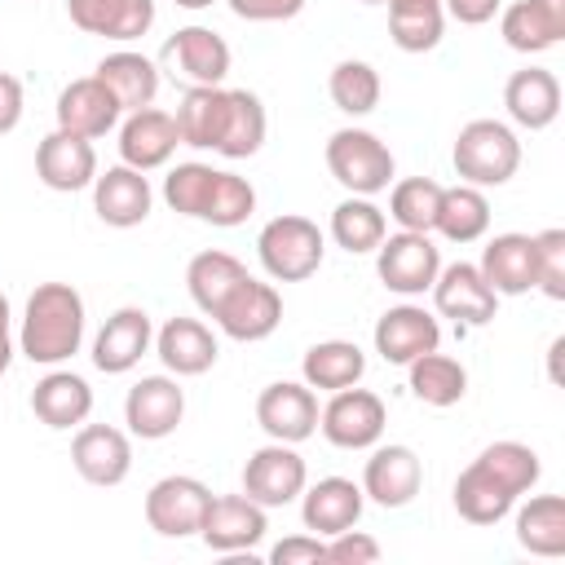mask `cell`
Here are the masks:
<instances>
[{
    "instance_id": "obj_1",
    "label": "cell",
    "mask_w": 565,
    "mask_h": 565,
    "mask_svg": "<svg viewBox=\"0 0 565 565\" xmlns=\"http://www.w3.org/2000/svg\"><path fill=\"white\" fill-rule=\"evenodd\" d=\"M84 344V296L71 282H40L26 296L18 349L35 366H57Z\"/></svg>"
},
{
    "instance_id": "obj_2",
    "label": "cell",
    "mask_w": 565,
    "mask_h": 565,
    "mask_svg": "<svg viewBox=\"0 0 565 565\" xmlns=\"http://www.w3.org/2000/svg\"><path fill=\"white\" fill-rule=\"evenodd\" d=\"M450 163L459 172L463 185L490 190V185H508L521 168V141L508 124L499 119H468L455 137Z\"/></svg>"
},
{
    "instance_id": "obj_3",
    "label": "cell",
    "mask_w": 565,
    "mask_h": 565,
    "mask_svg": "<svg viewBox=\"0 0 565 565\" xmlns=\"http://www.w3.org/2000/svg\"><path fill=\"white\" fill-rule=\"evenodd\" d=\"M256 256L274 282H305L322 269L327 238L309 216L282 212V216L265 221V230L256 234Z\"/></svg>"
},
{
    "instance_id": "obj_4",
    "label": "cell",
    "mask_w": 565,
    "mask_h": 565,
    "mask_svg": "<svg viewBox=\"0 0 565 565\" xmlns=\"http://www.w3.org/2000/svg\"><path fill=\"white\" fill-rule=\"evenodd\" d=\"M327 168L349 194H362V199L388 190V181L397 172L393 150L366 128H335L327 137Z\"/></svg>"
},
{
    "instance_id": "obj_5",
    "label": "cell",
    "mask_w": 565,
    "mask_h": 565,
    "mask_svg": "<svg viewBox=\"0 0 565 565\" xmlns=\"http://www.w3.org/2000/svg\"><path fill=\"white\" fill-rule=\"evenodd\" d=\"M384 424H388V411L384 402L371 393V388H335L331 402L318 411V428L331 446L340 450H371L380 437H384Z\"/></svg>"
},
{
    "instance_id": "obj_6",
    "label": "cell",
    "mask_w": 565,
    "mask_h": 565,
    "mask_svg": "<svg viewBox=\"0 0 565 565\" xmlns=\"http://www.w3.org/2000/svg\"><path fill=\"white\" fill-rule=\"evenodd\" d=\"M437 269H441V252L428 234L397 230V234H384V243L375 247V274L397 296H424Z\"/></svg>"
},
{
    "instance_id": "obj_7",
    "label": "cell",
    "mask_w": 565,
    "mask_h": 565,
    "mask_svg": "<svg viewBox=\"0 0 565 565\" xmlns=\"http://www.w3.org/2000/svg\"><path fill=\"white\" fill-rule=\"evenodd\" d=\"M305 486H309V468L287 441H269L252 450L243 463V494L256 499L260 508H287L291 499H300Z\"/></svg>"
},
{
    "instance_id": "obj_8",
    "label": "cell",
    "mask_w": 565,
    "mask_h": 565,
    "mask_svg": "<svg viewBox=\"0 0 565 565\" xmlns=\"http://www.w3.org/2000/svg\"><path fill=\"white\" fill-rule=\"evenodd\" d=\"M212 503V490L199 477H159L146 490V525L159 539H190L203 525V512Z\"/></svg>"
},
{
    "instance_id": "obj_9",
    "label": "cell",
    "mask_w": 565,
    "mask_h": 565,
    "mask_svg": "<svg viewBox=\"0 0 565 565\" xmlns=\"http://www.w3.org/2000/svg\"><path fill=\"white\" fill-rule=\"evenodd\" d=\"M212 322H216L230 340H238V344L269 340V335L278 331V322H282V296L274 291V282H260V278L247 274V278L225 296V305L212 313Z\"/></svg>"
},
{
    "instance_id": "obj_10",
    "label": "cell",
    "mask_w": 565,
    "mask_h": 565,
    "mask_svg": "<svg viewBox=\"0 0 565 565\" xmlns=\"http://www.w3.org/2000/svg\"><path fill=\"white\" fill-rule=\"evenodd\" d=\"M185 419V393L172 375H141L124 397V424L141 441L172 437Z\"/></svg>"
},
{
    "instance_id": "obj_11",
    "label": "cell",
    "mask_w": 565,
    "mask_h": 565,
    "mask_svg": "<svg viewBox=\"0 0 565 565\" xmlns=\"http://www.w3.org/2000/svg\"><path fill=\"white\" fill-rule=\"evenodd\" d=\"M269 521H265V508L247 494H212L207 512H203V525H199V539L221 552V556H238V552H252L260 539H265Z\"/></svg>"
},
{
    "instance_id": "obj_12",
    "label": "cell",
    "mask_w": 565,
    "mask_h": 565,
    "mask_svg": "<svg viewBox=\"0 0 565 565\" xmlns=\"http://www.w3.org/2000/svg\"><path fill=\"white\" fill-rule=\"evenodd\" d=\"M433 305L441 318H455L459 327H486L499 309V296L494 287L481 278L477 265L468 260H455V265H441L437 278H433Z\"/></svg>"
},
{
    "instance_id": "obj_13",
    "label": "cell",
    "mask_w": 565,
    "mask_h": 565,
    "mask_svg": "<svg viewBox=\"0 0 565 565\" xmlns=\"http://www.w3.org/2000/svg\"><path fill=\"white\" fill-rule=\"evenodd\" d=\"M256 424L269 433V441L300 446L305 437L318 433V397H313V388L296 384V380L265 384L260 397H256Z\"/></svg>"
},
{
    "instance_id": "obj_14",
    "label": "cell",
    "mask_w": 565,
    "mask_h": 565,
    "mask_svg": "<svg viewBox=\"0 0 565 565\" xmlns=\"http://www.w3.org/2000/svg\"><path fill=\"white\" fill-rule=\"evenodd\" d=\"M150 344H154L150 313L137 309V305H124L102 322V331L93 340V366L106 371V375H124L150 353Z\"/></svg>"
},
{
    "instance_id": "obj_15",
    "label": "cell",
    "mask_w": 565,
    "mask_h": 565,
    "mask_svg": "<svg viewBox=\"0 0 565 565\" xmlns=\"http://www.w3.org/2000/svg\"><path fill=\"white\" fill-rule=\"evenodd\" d=\"M71 463L88 486H119L132 472V441L115 424H84L71 441Z\"/></svg>"
},
{
    "instance_id": "obj_16",
    "label": "cell",
    "mask_w": 565,
    "mask_h": 565,
    "mask_svg": "<svg viewBox=\"0 0 565 565\" xmlns=\"http://www.w3.org/2000/svg\"><path fill=\"white\" fill-rule=\"evenodd\" d=\"M424 486V463L411 446H375L362 468V494L380 508H406Z\"/></svg>"
},
{
    "instance_id": "obj_17",
    "label": "cell",
    "mask_w": 565,
    "mask_h": 565,
    "mask_svg": "<svg viewBox=\"0 0 565 565\" xmlns=\"http://www.w3.org/2000/svg\"><path fill=\"white\" fill-rule=\"evenodd\" d=\"M181 137H177V119L159 106H141L128 110V119L119 124V163L137 168V172H154L177 154Z\"/></svg>"
},
{
    "instance_id": "obj_18",
    "label": "cell",
    "mask_w": 565,
    "mask_h": 565,
    "mask_svg": "<svg viewBox=\"0 0 565 565\" xmlns=\"http://www.w3.org/2000/svg\"><path fill=\"white\" fill-rule=\"evenodd\" d=\"M35 177L49 190H57V194H75V190L93 185V177H97V150H93V141L66 132V128H53L35 146Z\"/></svg>"
},
{
    "instance_id": "obj_19",
    "label": "cell",
    "mask_w": 565,
    "mask_h": 565,
    "mask_svg": "<svg viewBox=\"0 0 565 565\" xmlns=\"http://www.w3.org/2000/svg\"><path fill=\"white\" fill-rule=\"evenodd\" d=\"M362 508H366V494L349 477H322V481H313V486L300 490V521L318 539H331L340 530H353L362 521Z\"/></svg>"
},
{
    "instance_id": "obj_20",
    "label": "cell",
    "mask_w": 565,
    "mask_h": 565,
    "mask_svg": "<svg viewBox=\"0 0 565 565\" xmlns=\"http://www.w3.org/2000/svg\"><path fill=\"white\" fill-rule=\"evenodd\" d=\"M150 203H154V190H150L146 172H137L128 163H115L93 177V212L115 230L141 225L150 216Z\"/></svg>"
},
{
    "instance_id": "obj_21",
    "label": "cell",
    "mask_w": 565,
    "mask_h": 565,
    "mask_svg": "<svg viewBox=\"0 0 565 565\" xmlns=\"http://www.w3.org/2000/svg\"><path fill=\"white\" fill-rule=\"evenodd\" d=\"M163 62L172 75H181L190 88L194 84H221L230 75V44L212 26H181L163 44Z\"/></svg>"
},
{
    "instance_id": "obj_22",
    "label": "cell",
    "mask_w": 565,
    "mask_h": 565,
    "mask_svg": "<svg viewBox=\"0 0 565 565\" xmlns=\"http://www.w3.org/2000/svg\"><path fill=\"white\" fill-rule=\"evenodd\" d=\"M57 128L75 132V137H106L115 124H119V102L110 97V88L97 79V75H84V79H71L62 93H57Z\"/></svg>"
},
{
    "instance_id": "obj_23",
    "label": "cell",
    "mask_w": 565,
    "mask_h": 565,
    "mask_svg": "<svg viewBox=\"0 0 565 565\" xmlns=\"http://www.w3.org/2000/svg\"><path fill=\"white\" fill-rule=\"evenodd\" d=\"M437 344H441V322L419 305H397L375 322V353L393 366H406Z\"/></svg>"
},
{
    "instance_id": "obj_24",
    "label": "cell",
    "mask_w": 565,
    "mask_h": 565,
    "mask_svg": "<svg viewBox=\"0 0 565 565\" xmlns=\"http://www.w3.org/2000/svg\"><path fill=\"white\" fill-rule=\"evenodd\" d=\"M481 278L494 287V296H525L539 282L534 260V234H494L481 252Z\"/></svg>"
},
{
    "instance_id": "obj_25",
    "label": "cell",
    "mask_w": 565,
    "mask_h": 565,
    "mask_svg": "<svg viewBox=\"0 0 565 565\" xmlns=\"http://www.w3.org/2000/svg\"><path fill=\"white\" fill-rule=\"evenodd\" d=\"M71 22L102 40H141L154 26V0H66Z\"/></svg>"
},
{
    "instance_id": "obj_26",
    "label": "cell",
    "mask_w": 565,
    "mask_h": 565,
    "mask_svg": "<svg viewBox=\"0 0 565 565\" xmlns=\"http://www.w3.org/2000/svg\"><path fill=\"white\" fill-rule=\"evenodd\" d=\"M503 44L516 53H543L565 40V0H512L499 18Z\"/></svg>"
},
{
    "instance_id": "obj_27",
    "label": "cell",
    "mask_w": 565,
    "mask_h": 565,
    "mask_svg": "<svg viewBox=\"0 0 565 565\" xmlns=\"http://www.w3.org/2000/svg\"><path fill=\"white\" fill-rule=\"evenodd\" d=\"M154 353L159 362L181 380V375H203L216 366V335L199 322V318H168L159 331H154Z\"/></svg>"
},
{
    "instance_id": "obj_28",
    "label": "cell",
    "mask_w": 565,
    "mask_h": 565,
    "mask_svg": "<svg viewBox=\"0 0 565 565\" xmlns=\"http://www.w3.org/2000/svg\"><path fill=\"white\" fill-rule=\"evenodd\" d=\"M31 411L44 428L53 433H66V428H79L88 415H93V388L84 375L75 371H49L35 388H31Z\"/></svg>"
},
{
    "instance_id": "obj_29",
    "label": "cell",
    "mask_w": 565,
    "mask_h": 565,
    "mask_svg": "<svg viewBox=\"0 0 565 565\" xmlns=\"http://www.w3.org/2000/svg\"><path fill=\"white\" fill-rule=\"evenodd\" d=\"M503 106H508L512 124H521V128H530V132H543V128H552L556 115H561V84H556L552 71L525 66V71H516V75L503 84Z\"/></svg>"
},
{
    "instance_id": "obj_30",
    "label": "cell",
    "mask_w": 565,
    "mask_h": 565,
    "mask_svg": "<svg viewBox=\"0 0 565 565\" xmlns=\"http://www.w3.org/2000/svg\"><path fill=\"white\" fill-rule=\"evenodd\" d=\"M106 88H110V97L119 102V110L128 115V110H141V106H150L154 102V93H159V66L146 57V53H132V49H119V53H106L102 62H97V71H93Z\"/></svg>"
},
{
    "instance_id": "obj_31",
    "label": "cell",
    "mask_w": 565,
    "mask_h": 565,
    "mask_svg": "<svg viewBox=\"0 0 565 565\" xmlns=\"http://www.w3.org/2000/svg\"><path fill=\"white\" fill-rule=\"evenodd\" d=\"M225 102H230V88H221V84H194V88H185V97H181V106L172 115L181 146L216 150L221 146V128H225Z\"/></svg>"
},
{
    "instance_id": "obj_32",
    "label": "cell",
    "mask_w": 565,
    "mask_h": 565,
    "mask_svg": "<svg viewBox=\"0 0 565 565\" xmlns=\"http://www.w3.org/2000/svg\"><path fill=\"white\" fill-rule=\"evenodd\" d=\"M512 508H516V494H512L494 472H486L477 459L455 477V512H459L463 521H472V525H494V521H503Z\"/></svg>"
},
{
    "instance_id": "obj_33",
    "label": "cell",
    "mask_w": 565,
    "mask_h": 565,
    "mask_svg": "<svg viewBox=\"0 0 565 565\" xmlns=\"http://www.w3.org/2000/svg\"><path fill=\"white\" fill-rule=\"evenodd\" d=\"M300 375H305L309 388L335 393V388H349L366 375V353L353 340H318L313 349H305Z\"/></svg>"
},
{
    "instance_id": "obj_34",
    "label": "cell",
    "mask_w": 565,
    "mask_h": 565,
    "mask_svg": "<svg viewBox=\"0 0 565 565\" xmlns=\"http://www.w3.org/2000/svg\"><path fill=\"white\" fill-rule=\"evenodd\" d=\"M406 384H411V393H415L424 406L446 411V406L463 402V393H468V371H463V362H455L450 353L428 349V353H419L415 362H406Z\"/></svg>"
},
{
    "instance_id": "obj_35",
    "label": "cell",
    "mask_w": 565,
    "mask_h": 565,
    "mask_svg": "<svg viewBox=\"0 0 565 565\" xmlns=\"http://www.w3.org/2000/svg\"><path fill=\"white\" fill-rule=\"evenodd\" d=\"M247 278V265L238 260V256H230V252H199L190 265H185V287H190V300L212 318L221 305H225V296L238 287Z\"/></svg>"
},
{
    "instance_id": "obj_36",
    "label": "cell",
    "mask_w": 565,
    "mask_h": 565,
    "mask_svg": "<svg viewBox=\"0 0 565 565\" xmlns=\"http://www.w3.org/2000/svg\"><path fill=\"white\" fill-rule=\"evenodd\" d=\"M265 132H269V115H265L260 97L247 93V88H230L225 128H221L216 154H225V159H252L265 146Z\"/></svg>"
},
{
    "instance_id": "obj_37",
    "label": "cell",
    "mask_w": 565,
    "mask_h": 565,
    "mask_svg": "<svg viewBox=\"0 0 565 565\" xmlns=\"http://www.w3.org/2000/svg\"><path fill=\"white\" fill-rule=\"evenodd\" d=\"M433 230L441 234V238H450V243H477L486 230H490V199H486V190H477V185H441V203H437V221H433Z\"/></svg>"
},
{
    "instance_id": "obj_38",
    "label": "cell",
    "mask_w": 565,
    "mask_h": 565,
    "mask_svg": "<svg viewBox=\"0 0 565 565\" xmlns=\"http://www.w3.org/2000/svg\"><path fill=\"white\" fill-rule=\"evenodd\" d=\"M388 4V35L402 53H428L441 44L446 9L441 0H384Z\"/></svg>"
},
{
    "instance_id": "obj_39",
    "label": "cell",
    "mask_w": 565,
    "mask_h": 565,
    "mask_svg": "<svg viewBox=\"0 0 565 565\" xmlns=\"http://www.w3.org/2000/svg\"><path fill=\"white\" fill-rule=\"evenodd\" d=\"M516 543L534 556H565V499L534 494L516 508Z\"/></svg>"
},
{
    "instance_id": "obj_40",
    "label": "cell",
    "mask_w": 565,
    "mask_h": 565,
    "mask_svg": "<svg viewBox=\"0 0 565 565\" xmlns=\"http://www.w3.org/2000/svg\"><path fill=\"white\" fill-rule=\"evenodd\" d=\"M384 234H388V221H384V212H380L371 199L349 194L344 203H335V212H331V238H335V247H344L349 256L375 252V247L384 243Z\"/></svg>"
},
{
    "instance_id": "obj_41",
    "label": "cell",
    "mask_w": 565,
    "mask_h": 565,
    "mask_svg": "<svg viewBox=\"0 0 565 565\" xmlns=\"http://www.w3.org/2000/svg\"><path fill=\"white\" fill-rule=\"evenodd\" d=\"M327 93H331V102H335V110H344V115H371L375 106H380V71L371 66V62H358V57H344V62H335L331 66V79H327Z\"/></svg>"
},
{
    "instance_id": "obj_42",
    "label": "cell",
    "mask_w": 565,
    "mask_h": 565,
    "mask_svg": "<svg viewBox=\"0 0 565 565\" xmlns=\"http://www.w3.org/2000/svg\"><path fill=\"white\" fill-rule=\"evenodd\" d=\"M252 212H256V190H252V181H243V177L216 168L199 221H207V225H216V230H234V225H243Z\"/></svg>"
},
{
    "instance_id": "obj_43",
    "label": "cell",
    "mask_w": 565,
    "mask_h": 565,
    "mask_svg": "<svg viewBox=\"0 0 565 565\" xmlns=\"http://www.w3.org/2000/svg\"><path fill=\"white\" fill-rule=\"evenodd\" d=\"M477 463L486 468V472H494L516 499L525 494V490H534L539 486V477H543V463H539V450L534 446H525V441H490L481 455H477Z\"/></svg>"
},
{
    "instance_id": "obj_44",
    "label": "cell",
    "mask_w": 565,
    "mask_h": 565,
    "mask_svg": "<svg viewBox=\"0 0 565 565\" xmlns=\"http://www.w3.org/2000/svg\"><path fill=\"white\" fill-rule=\"evenodd\" d=\"M437 203H441V185H437L433 177H406V181H397L393 194H388V216H393L402 230L433 234Z\"/></svg>"
},
{
    "instance_id": "obj_45",
    "label": "cell",
    "mask_w": 565,
    "mask_h": 565,
    "mask_svg": "<svg viewBox=\"0 0 565 565\" xmlns=\"http://www.w3.org/2000/svg\"><path fill=\"white\" fill-rule=\"evenodd\" d=\"M212 163H177L168 177H163V203L181 216H194L203 212V199H207V185H212Z\"/></svg>"
},
{
    "instance_id": "obj_46",
    "label": "cell",
    "mask_w": 565,
    "mask_h": 565,
    "mask_svg": "<svg viewBox=\"0 0 565 565\" xmlns=\"http://www.w3.org/2000/svg\"><path fill=\"white\" fill-rule=\"evenodd\" d=\"M534 260H539V291L547 300H565V230H543L534 234Z\"/></svg>"
},
{
    "instance_id": "obj_47",
    "label": "cell",
    "mask_w": 565,
    "mask_h": 565,
    "mask_svg": "<svg viewBox=\"0 0 565 565\" xmlns=\"http://www.w3.org/2000/svg\"><path fill=\"white\" fill-rule=\"evenodd\" d=\"M327 561L331 565H375L380 561V543L362 530H340L327 539Z\"/></svg>"
},
{
    "instance_id": "obj_48",
    "label": "cell",
    "mask_w": 565,
    "mask_h": 565,
    "mask_svg": "<svg viewBox=\"0 0 565 565\" xmlns=\"http://www.w3.org/2000/svg\"><path fill=\"white\" fill-rule=\"evenodd\" d=\"M327 561V539L318 534H287L269 547V565H318Z\"/></svg>"
},
{
    "instance_id": "obj_49",
    "label": "cell",
    "mask_w": 565,
    "mask_h": 565,
    "mask_svg": "<svg viewBox=\"0 0 565 565\" xmlns=\"http://www.w3.org/2000/svg\"><path fill=\"white\" fill-rule=\"evenodd\" d=\"M247 22H287L305 9V0H225Z\"/></svg>"
},
{
    "instance_id": "obj_50",
    "label": "cell",
    "mask_w": 565,
    "mask_h": 565,
    "mask_svg": "<svg viewBox=\"0 0 565 565\" xmlns=\"http://www.w3.org/2000/svg\"><path fill=\"white\" fill-rule=\"evenodd\" d=\"M22 110H26V93H22V79L0 71V137L13 132L22 124Z\"/></svg>"
},
{
    "instance_id": "obj_51",
    "label": "cell",
    "mask_w": 565,
    "mask_h": 565,
    "mask_svg": "<svg viewBox=\"0 0 565 565\" xmlns=\"http://www.w3.org/2000/svg\"><path fill=\"white\" fill-rule=\"evenodd\" d=\"M441 9H446V18H455L459 26H481V22H490V18L503 9V0H441Z\"/></svg>"
},
{
    "instance_id": "obj_52",
    "label": "cell",
    "mask_w": 565,
    "mask_h": 565,
    "mask_svg": "<svg viewBox=\"0 0 565 565\" xmlns=\"http://www.w3.org/2000/svg\"><path fill=\"white\" fill-rule=\"evenodd\" d=\"M9 362H13V313H9V300L0 291V375L9 371Z\"/></svg>"
},
{
    "instance_id": "obj_53",
    "label": "cell",
    "mask_w": 565,
    "mask_h": 565,
    "mask_svg": "<svg viewBox=\"0 0 565 565\" xmlns=\"http://www.w3.org/2000/svg\"><path fill=\"white\" fill-rule=\"evenodd\" d=\"M177 4H181V9H207L212 0H177Z\"/></svg>"
},
{
    "instance_id": "obj_54",
    "label": "cell",
    "mask_w": 565,
    "mask_h": 565,
    "mask_svg": "<svg viewBox=\"0 0 565 565\" xmlns=\"http://www.w3.org/2000/svg\"><path fill=\"white\" fill-rule=\"evenodd\" d=\"M362 4H384V0H362Z\"/></svg>"
}]
</instances>
